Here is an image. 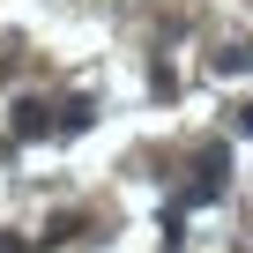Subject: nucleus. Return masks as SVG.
<instances>
[{
  "mask_svg": "<svg viewBox=\"0 0 253 253\" xmlns=\"http://www.w3.org/2000/svg\"><path fill=\"white\" fill-rule=\"evenodd\" d=\"M45 126H52V119H45V104H38V97H30V104H15V134H23V142H30V134H45Z\"/></svg>",
  "mask_w": 253,
  "mask_h": 253,
  "instance_id": "nucleus-1",
  "label": "nucleus"
},
{
  "mask_svg": "<svg viewBox=\"0 0 253 253\" xmlns=\"http://www.w3.org/2000/svg\"><path fill=\"white\" fill-rule=\"evenodd\" d=\"M0 253H30V246H23V238H8V231H0Z\"/></svg>",
  "mask_w": 253,
  "mask_h": 253,
  "instance_id": "nucleus-2",
  "label": "nucleus"
}]
</instances>
